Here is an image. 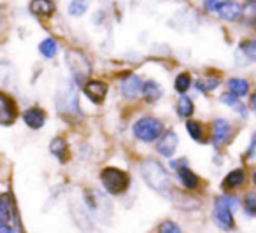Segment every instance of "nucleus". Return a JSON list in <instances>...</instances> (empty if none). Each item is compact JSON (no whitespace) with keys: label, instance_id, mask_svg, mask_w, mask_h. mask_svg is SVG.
Returning <instances> with one entry per match:
<instances>
[{"label":"nucleus","instance_id":"obj_1","mask_svg":"<svg viewBox=\"0 0 256 233\" xmlns=\"http://www.w3.org/2000/svg\"><path fill=\"white\" fill-rule=\"evenodd\" d=\"M140 174H142V179L146 180V184L153 191L164 194V196L170 194V177H168L167 170L164 168L162 163H158L156 160H146L140 165Z\"/></svg>","mask_w":256,"mask_h":233},{"label":"nucleus","instance_id":"obj_2","mask_svg":"<svg viewBox=\"0 0 256 233\" xmlns=\"http://www.w3.org/2000/svg\"><path fill=\"white\" fill-rule=\"evenodd\" d=\"M238 202L237 198L230 196V194H221L214 202L212 208V219L221 230L228 232V230L234 228V214H232V208L237 207Z\"/></svg>","mask_w":256,"mask_h":233},{"label":"nucleus","instance_id":"obj_3","mask_svg":"<svg viewBox=\"0 0 256 233\" xmlns=\"http://www.w3.org/2000/svg\"><path fill=\"white\" fill-rule=\"evenodd\" d=\"M100 179L102 184L110 194H123L124 191L130 186V177L120 168H114V166H107L100 174Z\"/></svg>","mask_w":256,"mask_h":233},{"label":"nucleus","instance_id":"obj_4","mask_svg":"<svg viewBox=\"0 0 256 233\" xmlns=\"http://www.w3.org/2000/svg\"><path fill=\"white\" fill-rule=\"evenodd\" d=\"M164 134V123L154 118H140L134 123V135L142 142L158 140Z\"/></svg>","mask_w":256,"mask_h":233},{"label":"nucleus","instance_id":"obj_5","mask_svg":"<svg viewBox=\"0 0 256 233\" xmlns=\"http://www.w3.org/2000/svg\"><path fill=\"white\" fill-rule=\"evenodd\" d=\"M67 64L70 67V72L74 76L76 84H82L86 81V76L90 74V65L86 58L79 51H68L67 53Z\"/></svg>","mask_w":256,"mask_h":233},{"label":"nucleus","instance_id":"obj_6","mask_svg":"<svg viewBox=\"0 0 256 233\" xmlns=\"http://www.w3.org/2000/svg\"><path fill=\"white\" fill-rule=\"evenodd\" d=\"M18 118V107L8 93L0 92V124H12Z\"/></svg>","mask_w":256,"mask_h":233},{"label":"nucleus","instance_id":"obj_7","mask_svg":"<svg viewBox=\"0 0 256 233\" xmlns=\"http://www.w3.org/2000/svg\"><path fill=\"white\" fill-rule=\"evenodd\" d=\"M232 135V124L226 120H216L212 124V144L216 149L223 148Z\"/></svg>","mask_w":256,"mask_h":233},{"label":"nucleus","instance_id":"obj_8","mask_svg":"<svg viewBox=\"0 0 256 233\" xmlns=\"http://www.w3.org/2000/svg\"><path fill=\"white\" fill-rule=\"evenodd\" d=\"M178 144H179V138L176 135V132H167V134H164L156 140V151L162 156H165V158H170L176 152V149H178Z\"/></svg>","mask_w":256,"mask_h":233},{"label":"nucleus","instance_id":"obj_9","mask_svg":"<svg viewBox=\"0 0 256 233\" xmlns=\"http://www.w3.org/2000/svg\"><path fill=\"white\" fill-rule=\"evenodd\" d=\"M216 12L220 14V18L226 22H237L242 16V6L235 0H224V2H220Z\"/></svg>","mask_w":256,"mask_h":233},{"label":"nucleus","instance_id":"obj_10","mask_svg":"<svg viewBox=\"0 0 256 233\" xmlns=\"http://www.w3.org/2000/svg\"><path fill=\"white\" fill-rule=\"evenodd\" d=\"M142 79L139 78V76L132 74L128 76V78H124L123 81H121V93H123L126 98H136V96H139V93L142 92Z\"/></svg>","mask_w":256,"mask_h":233},{"label":"nucleus","instance_id":"obj_11","mask_svg":"<svg viewBox=\"0 0 256 233\" xmlns=\"http://www.w3.org/2000/svg\"><path fill=\"white\" fill-rule=\"evenodd\" d=\"M84 93L92 102L100 104L104 98H106L107 93V86L104 84L102 81H88L84 84Z\"/></svg>","mask_w":256,"mask_h":233},{"label":"nucleus","instance_id":"obj_12","mask_svg":"<svg viewBox=\"0 0 256 233\" xmlns=\"http://www.w3.org/2000/svg\"><path fill=\"white\" fill-rule=\"evenodd\" d=\"M23 120H25L26 126L37 130V128L42 126L44 121H46V114H44V110L39 109V107H30V109H26L25 114H23Z\"/></svg>","mask_w":256,"mask_h":233},{"label":"nucleus","instance_id":"obj_13","mask_svg":"<svg viewBox=\"0 0 256 233\" xmlns=\"http://www.w3.org/2000/svg\"><path fill=\"white\" fill-rule=\"evenodd\" d=\"M244 179H246V172L244 168H235L224 177L223 180V188L224 190H237L238 186L244 184Z\"/></svg>","mask_w":256,"mask_h":233},{"label":"nucleus","instance_id":"obj_14","mask_svg":"<svg viewBox=\"0 0 256 233\" xmlns=\"http://www.w3.org/2000/svg\"><path fill=\"white\" fill-rule=\"evenodd\" d=\"M162 95H164V90L156 81H146L142 84V96L148 102H156L162 98Z\"/></svg>","mask_w":256,"mask_h":233},{"label":"nucleus","instance_id":"obj_15","mask_svg":"<svg viewBox=\"0 0 256 233\" xmlns=\"http://www.w3.org/2000/svg\"><path fill=\"white\" fill-rule=\"evenodd\" d=\"M178 174H179V180H181V184L186 190H195V188L198 186V177H196V174L192 172L188 166L178 168Z\"/></svg>","mask_w":256,"mask_h":233},{"label":"nucleus","instance_id":"obj_16","mask_svg":"<svg viewBox=\"0 0 256 233\" xmlns=\"http://www.w3.org/2000/svg\"><path fill=\"white\" fill-rule=\"evenodd\" d=\"M30 11L37 16H50L54 11V4L51 0H32L30 2Z\"/></svg>","mask_w":256,"mask_h":233},{"label":"nucleus","instance_id":"obj_17","mask_svg":"<svg viewBox=\"0 0 256 233\" xmlns=\"http://www.w3.org/2000/svg\"><path fill=\"white\" fill-rule=\"evenodd\" d=\"M228 90H230V95H234L235 98H240V96L248 95L249 92V84L246 79H238L234 78L228 81Z\"/></svg>","mask_w":256,"mask_h":233},{"label":"nucleus","instance_id":"obj_18","mask_svg":"<svg viewBox=\"0 0 256 233\" xmlns=\"http://www.w3.org/2000/svg\"><path fill=\"white\" fill-rule=\"evenodd\" d=\"M50 151H51V154L56 156L60 162H65V160H67V151H68L65 138H62V137L53 138L51 144H50Z\"/></svg>","mask_w":256,"mask_h":233},{"label":"nucleus","instance_id":"obj_19","mask_svg":"<svg viewBox=\"0 0 256 233\" xmlns=\"http://www.w3.org/2000/svg\"><path fill=\"white\" fill-rule=\"evenodd\" d=\"M238 53L244 54L248 62H256V40L249 39L238 44Z\"/></svg>","mask_w":256,"mask_h":233},{"label":"nucleus","instance_id":"obj_20","mask_svg":"<svg viewBox=\"0 0 256 233\" xmlns=\"http://www.w3.org/2000/svg\"><path fill=\"white\" fill-rule=\"evenodd\" d=\"M193 110H195V107H193V102L190 96L186 95H181L179 96V102H178V114L181 118H190L193 114Z\"/></svg>","mask_w":256,"mask_h":233},{"label":"nucleus","instance_id":"obj_21","mask_svg":"<svg viewBox=\"0 0 256 233\" xmlns=\"http://www.w3.org/2000/svg\"><path fill=\"white\" fill-rule=\"evenodd\" d=\"M39 50H40V54H42V56L53 58L54 54H56L58 46H56V42H54V39H44L42 42H40Z\"/></svg>","mask_w":256,"mask_h":233},{"label":"nucleus","instance_id":"obj_22","mask_svg":"<svg viewBox=\"0 0 256 233\" xmlns=\"http://www.w3.org/2000/svg\"><path fill=\"white\" fill-rule=\"evenodd\" d=\"M9 219H11V205H9L8 198L0 196V226L8 224Z\"/></svg>","mask_w":256,"mask_h":233},{"label":"nucleus","instance_id":"obj_23","mask_svg":"<svg viewBox=\"0 0 256 233\" xmlns=\"http://www.w3.org/2000/svg\"><path fill=\"white\" fill-rule=\"evenodd\" d=\"M88 9V2L86 0H72L68 4V12L72 16H82Z\"/></svg>","mask_w":256,"mask_h":233},{"label":"nucleus","instance_id":"obj_24","mask_svg":"<svg viewBox=\"0 0 256 233\" xmlns=\"http://www.w3.org/2000/svg\"><path fill=\"white\" fill-rule=\"evenodd\" d=\"M190 86H192V78H190V74H186V72L184 74H179L178 79H176V90L184 95V93L188 92Z\"/></svg>","mask_w":256,"mask_h":233},{"label":"nucleus","instance_id":"obj_25","mask_svg":"<svg viewBox=\"0 0 256 233\" xmlns=\"http://www.w3.org/2000/svg\"><path fill=\"white\" fill-rule=\"evenodd\" d=\"M244 210L249 216H256V191H249L244 198Z\"/></svg>","mask_w":256,"mask_h":233},{"label":"nucleus","instance_id":"obj_26","mask_svg":"<svg viewBox=\"0 0 256 233\" xmlns=\"http://www.w3.org/2000/svg\"><path fill=\"white\" fill-rule=\"evenodd\" d=\"M186 130H188L190 137L193 140H202V126H200L196 121H188L186 123Z\"/></svg>","mask_w":256,"mask_h":233},{"label":"nucleus","instance_id":"obj_27","mask_svg":"<svg viewBox=\"0 0 256 233\" xmlns=\"http://www.w3.org/2000/svg\"><path fill=\"white\" fill-rule=\"evenodd\" d=\"M195 86L200 92H212L220 86V81L218 79H204V81H196Z\"/></svg>","mask_w":256,"mask_h":233},{"label":"nucleus","instance_id":"obj_28","mask_svg":"<svg viewBox=\"0 0 256 233\" xmlns=\"http://www.w3.org/2000/svg\"><path fill=\"white\" fill-rule=\"evenodd\" d=\"M158 233H181V228L174 221H164L158 226Z\"/></svg>","mask_w":256,"mask_h":233},{"label":"nucleus","instance_id":"obj_29","mask_svg":"<svg viewBox=\"0 0 256 233\" xmlns=\"http://www.w3.org/2000/svg\"><path fill=\"white\" fill-rule=\"evenodd\" d=\"M221 102L226 104V106H234V107H237V106H238L237 98H235L234 95H226V93H224V95L221 96Z\"/></svg>","mask_w":256,"mask_h":233},{"label":"nucleus","instance_id":"obj_30","mask_svg":"<svg viewBox=\"0 0 256 233\" xmlns=\"http://www.w3.org/2000/svg\"><path fill=\"white\" fill-rule=\"evenodd\" d=\"M204 6H206L207 11L212 12V11H216V9H218L220 2H218V0H204Z\"/></svg>","mask_w":256,"mask_h":233},{"label":"nucleus","instance_id":"obj_31","mask_svg":"<svg viewBox=\"0 0 256 233\" xmlns=\"http://www.w3.org/2000/svg\"><path fill=\"white\" fill-rule=\"evenodd\" d=\"M0 233H12V228L8 224H2L0 226Z\"/></svg>","mask_w":256,"mask_h":233},{"label":"nucleus","instance_id":"obj_32","mask_svg":"<svg viewBox=\"0 0 256 233\" xmlns=\"http://www.w3.org/2000/svg\"><path fill=\"white\" fill-rule=\"evenodd\" d=\"M251 107H252V110H254V112H256V93L251 96Z\"/></svg>","mask_w":256,"mask_h":233},{"label":"nucleus","instance_id":"obj_33","mask_svg":"<svg viewBox=\"0 0 256 233\" xmlns=\"http://www.w3.org/2000/svg\"><path fill=\"white\" fill-rule=\"evenodd\" d=\"M252 182H254V184H256V172H254V174H252Z\"/></svg>","mask_w":256,"mask_h":233},{"label":"nucleus","instance_id":"obj_34","mask_svg":"<svg viewBox=\"0 0 256 233\" xmlns=\"http://www.w3.org/2000/svg\"><path fill=\"white\" fill-rule=\"evenodd\" d=\"M248 2H251V4H256V0H248Z\"/></svg>","mask_w":256,"mask_h":233}]
</instances>
